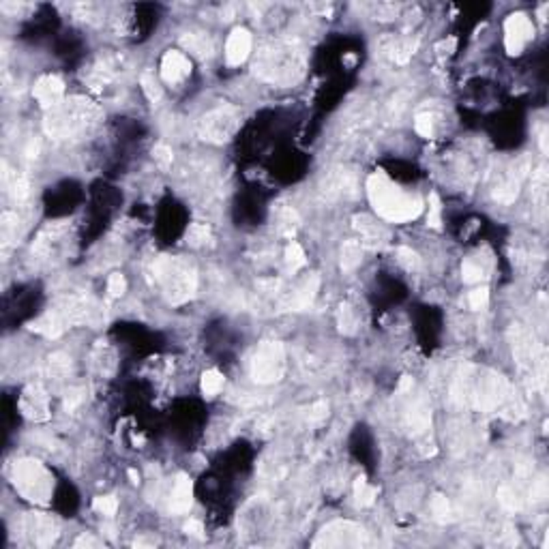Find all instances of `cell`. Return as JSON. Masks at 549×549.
<instances>
[{
    "label": "cell",
    "mask_w": 549,
    "mask_h": 549,
    "mask_svg": "<svg viewBox=\"0 0 549 549\" xmlns=\"http://www.w3.org/2000/svg\"><path fill=\"white\" fill-rule=\"evenodd\" d=\"M530 172V159L525 155L506 161L498 168V172H491V195L500 204H513L517 200V193Z\"/></svg>",
    "instance_id": "cell-9"
},
{
    "label": "cell",
    "mask_w": 549,
    "mask_h": 549,
    "mask_svg": "<svg viewBox=\"0 0 549 549\" xmlns=\"http://www.w3.org/2000/svg\"><path fill=\"white\" fill-rule=\"evenodd\" d=\"M438 50H446L444 54H451L453 50H455V39H448V41H442L440 46H438Z\"/></svg>",
    "instance_id": "cell-57"
},
{
    "label": "cell",
    "mask_w": 549,
    "mask_h": 549,
    "mask_svg": "<svg viewBox=\"0 0 549 549\" xmlns=\"http://www.w3.org/2000/svg\"><path fill=\"white\" fill-rule=\"evenodd\" d=\"M180 43H183V48H185L189 54H193V56H197V58H210L212 52H215L212 41H210L206 35H200V33H187V35L180 39Z\"/></svg>",
    "instance_id": "cell-31"
},
{
    "label": "cell",
    "mask_w": 549,
    "mask_h": 549,
    "mask_svg": "<svg viewBox=\"0 0 549 549\" xmlns=\"http://www.w3.org/2000/svg\"><path fill=\"white\" fill-rule=\"evenodd\" d=\"M193 504V483L187 474H178L170 493V510L174 515H183Z\"/></svg>",
    "instance_id": "cell-26"
},
{
    "label": "cell",
    "mask_w": 549,
    "mask_h": 549,
    "mask_svg": "<svg viewBox=\"0 0 549 549\" xmlns=\"http://www.w3.org/2000/svg\"><path fill=\"white\" fill-rule=\"evenodd\" d=\"M140 84H142V91H144V95L148 97V101L157 103V101L163 97V91H161L159 82L155 80V76H153L150 71H144V73L140 76Z\"/></svg>",
    "instance_id": "cell-44"
},
{
    "label": "cell",
    "mask_w": 549,
    "mask_h": 549,
    "mask_svg": "<svg viewBox=\"0 0 549 549\" xmlns=\"http://www.w3.org/2000/svg\"><path fill=\"white\" fill-rule=\"evenodd\" d=\"M367 195L378 217L391 223H406L423 212L421 197L401 189L384 172H374L367 178Z\"/></svg>",
    "instance_id": "cell-4"
},
{
    "label": "cell",
    "mask_w": 549,
    "mask_h": 549,
    "mask_svg": "<svg viewBox=\"0 0 549 549\" xmlns=\"http://www.w3.org/2000/svg\"><path fill=\"white\" fill-rule=\"evenodd\" d=\"M67 329H69L67 320H65V318L61 316V312L54 309V307H50L43 316H39L37 320L31 322V331H35V333H39V335H43V337H48V339L61 337Z\"/></svg>",
    "instance_id": "cell-25"
},
{
    "label": "cell",
    "mask_w": 549,
    "mask_h": 549,
    "mask_svg": "<svg viewBox=\"0 0 549 549\" xmlns=\"http://www.w3.org/2000/svg\"><path fill=\"white\" fill-rule=\"evenodd\" d=\"M534 39V24L525 14H510L504 22V48L510 56L523 52V48Z\"/></svg>",
    "instance_id": "cell-15"
},
{
    "label": "cell",
    "mask_w": 549,
    "mask_h": 549,
    "mask_svg": "<svg viewBox=\"0 0 549 549\" xmlns=\"http://www.w3.org/2000/svg\"><path fill=\"white\" fill-rule=\"evenodd\" d=\"M189 76H191V63L183 52L170 50V52L163 54V58H161V78L168 84H172V86L183 84Z\"/></svg>",
    "instance_id": "cell-22"
},
{
    "label": "cell",
    "mask_w": 549,
    "mask_h": 549,
    "mask_svg": "<svg viewBox=\"0 0 549 549\" xmlns=\"http://www.w3.org/2000/svg\"><path fill=\"white\" fill-rule=\"evenodd\" d=\"M440 212H442V202H440L438 193H431V195H429V212H427V223H429L431 227H440V225H442Z\"/></svg>",
    "instance_id": "cell-49"
},
{
    "label": "cell",
    "mask_w": 549,
    "mask_h": 549,
    "mask_svg": "<svg viewBox=\"0 0 549 549\" xmlns=\"http://www.w3.org/2000/svg\"><path fill=\"white\" fill-rule=\"evenodd\" d=\"M545 195H547V170H545V165H540L532 174V200L543 206Z\"/></svg>",
    "instance_id": "cell-40"
},
{
    "label": "cell",
    "mask_w": 549,
    "mask_h": 549,
    "mask_svg": "<svg viewBox=\"0 0 549 549\" xmlns=\"http://www.w3.org/2000/svg\"><path fill=\"white\" fill-rule=\"evenodd\" d=\"M382 52L395 63V65H406L412 56H414V52H416V48H419V41L416 39H412V37H391V39H386V41H382Z\"/></svg>",
    "instance_id": "cell-27"
},
{
    "label": "cell",
    "mask_w": 549,
    "mask_h": 549,
    "mask_svg": "<svg viewBox=\"0 0 549 549\" xmlns=\"http://www.w3.org/2000/svg\"><path fill=\"white\" fill-rule=\"evenodd\" d=\"M451 401L463 410L498 414L506 421H521L525 416V404L517 389L500 374L463 365L451 384Z\"/></svg>",
    "instance_id": "cell-1"
},
{
    "label": "cell",
    "mask_w": 549,
    "mask_h": 549,
    "mask_svg": "<svg viewBox=\"0 0 549 549\" xmlns=\"http://www.w3.org/2000/svg\"><path fill=\"white\" fill-rule=\"evenodd\" d=\"M101 543L95 538V536H91V534H82L78 540H76V547H99Z\"/></svg>",
    "instance_id": "cell-55"
},
{
    "label": "cell",
    "mask_w": 549,
    "mask_h": 549,
    "mask_svg": "<svg viewBox=\"0 0 549 549\" xmlns=\"http://www.w3.org/2000/svg\"><path fill=\"white\" fill-rule=\"evenodd\" d=\"M93 508L99 513V515H106V517H112L116 510H118V500L114 496H99L93 500Z\"/></svg>",
    "instance_id": "cell-46"
},
{
    "label": "cell",
    "mask_w": 549,
    "mask_h": 549,
    "mask_svg": "<svg viewBox=\"0 0 549 549\" xmlns=\"http://www.w3.org/2000/svg\"><path fill=\"white\" fill-rule=\"evenodd\" d=\"M305 69L307 58L303 48L288 39H277L262 46L253 61V73L272 86L299 84L305 76Z\"/></svg>",
    "instance_id": "cell-2"
},
{
    "label": "cell",
    "mask_w": 549,
    "mask_h": 549,
    "mask_svg": "<svg viewBox=\"0 0 549 549\" xmlns=\"http://www.w3.org/2000/svg\"><path fill=\"white\" fill-rule=\"evenodd\" d=\"M84 401V389H69L67 397H65V408L69 412H73L80 404Z\"/></svg>",
    "instance_id": "cell-52"
},
{
    "label": "cell",
    "mask_w": 549,
    "mask_h": 549,
    "mask_svg": "<svg viewBox=\"0 0 549 549\" xmlns=\"http://www.w3.org/2000/svg\"><path fill=\"white\" fill-rule=\"evenodd\" d=\"M378 498V489L374 485H369L363 476H359L354 481V500L359 506H371Z\"/></svg>",
    "instance_id": "cell-35"
},
{
    "label": "cell",
    "mask_w": 549,
    "mask_h": 549,
    "mask_svg": "<svg viewBox=\"0 0 549 549\" xmlns=\"http://www.w3.org/2000/svg\"><path fill=\"white\" fill-rule=\"evenodd\" d=\"M129 478H131V483H138V481H140V476H138L135 470H129Z\"/></svg>",
    "instance_id": "cell-59"
},
{
    "label": "cell",
    "mask_w": 549,
    "mask_h": 549,
    "mask_svg": "<svg viewBox=\"0 0 549 549\" xmlns=\"http://www.w3.org/2000/svg\"><path fill=\"white\" fill-rule=\"evenodd\" d=\"M185 240L189 247H204L212 240V232L206 223H191L185 232Z\"/></svg>",
    "instance_id": "cell-34"
},
{
    "label": "cell",
    "mask_w": 549,
    "mask_h": 549,
    "mask_svg": "<svg viewBox=\"0 0 549 549\" xmlns=\"http://www.w3.org/2000/svg\"><path fill=\"white\" fill-rule=\"evenodd\" d=\"M240 129V112L232 106H221L204 114L197 123V133L204 142L225 144Z\"/></svg>",
    "instance_id": "cell-10"
},
{
    "label": "cell",
    "mask_w": 549,
    "mask_h": 549,
    "mask_svg": "<svg viewBox=\"0 0 549 549\" xmlns=\"http://www.w3.org/2000/svg\"><path fill=\"white\" fill-rule=\"evenodd\" d=\"M14 487L22 498L35 504H48L54 493V476L52 472L37 459H20L11 470Z\"/></svg>",
    "instance_id": "cell-7"
},
{
    "label": "cell",
    "mask_w": 549,
    "mask_h": 549,
    "mask_svg": "<svg viewBox=\"0 0 549 549\" xmlns=\"http://www.w3.org/2000/svg\"><path fill=\"white\" fill-rule=\"evenodd\" d=\"M69 232V223L67 221H56L50 223L46 230L39 232L37 240L33 242V255L39 260H50L63 245L65 236Z\"/></svg>",
    "instance_id": "cell-17"
},
{
    "label": "cell",
    "mask_w": 549,
    "mask_h": 549,
    "mask_svg": "<svg viewBox=\"0 0 549 549\" xmlns=\"http://www.w3.org/2000/svg\"><path fill=\"white\" fill-rule=\"evenodd\" d=\"M101 120V108L86 97H69L56 108L48 110L43 131L56 142L86 138Z\"/></svg>",
    "instance_id": "cell-3"
},
{
    "label": "cell",
    "mask_w": 549,
    "mask_h": 549,
    "mask_svg": "<svg viewBox=\"0 0 549 549\" xmlns=\"http://www.w3.org/2000/svg\"><path fill=\"white\" fill-rule=\"evenodd\" d=\"M20 530L26 536V540L37 547H50L58 536V523L43 513H29L20 521Z\"/></svg>",
    "instance_id": "cell-14"
},
{
    "label": "cell",
    "mask_w": 549,
    "mask_h": 549,
    "mask_svg": "<svg viewBox=\"0 0 549 549\" xmlns=\"http://www.w3.org/2000/svg\"><path fill=\"white\" fill-rule=\"evenodd\" d=\"M33 95L41 103V108L48 112V110H52V108H56L58 103L65 101V84L56 76H43V78L37 80V84L33 88Z\"/></svg>",
    "instance_id": "cell-21"
},
{
    "label": "cell",
    "mask_w": 549,
    "mask_h": 549,
    "mask_svg": "<svg viewBox=\"0 0 549 549\" xmlns=\"http://www.w3.org/2000/svg\"><path fill=\"white\" fill-rule=\"evenodd\" d=\"M322 193L329 200H342V197H352L356 193V178L348 170H333L324 176L322 183Z\"/></svg>",
    "instance_id": "cell-20"
},
{
    "label": "cell",
    "mask_w": 549,
    "mask_h": 549,
    "mask_svg": "<svg viewBox=\"0 0 549 549\" xmlns=\"http://www.w3.org/2000/svg\"><path fill=\"white\" fill-rule=\"evenodd\" d=\"M337 324H339V331L344 335H354L361 327V318H359L356 307L350 305V303H344L339 307V314H337Z\"/></svg>",
    "instance_id": "cell-32"
},
{
    "label": "cell",
    "mask_w": 549,
    "mask_h": 549,
    "mask_svg": "<svg viewBox=\"0 0 549 549\" xmlns=\"http://www.w3.org/2000/svg\"><path fill=\"white\" fill-rule=\"evenodd\" d=\"M329 414V404L327 401H316L314 406L307 408V421L309 423H322Z\"/></svg>",
    "instance_id": "cell-51"
},
{
    "label": "cell",
    "mask_w": 549,
    "mask_h": 549,
    "mask_svg": "<svg viewBox=\"0 0 549 549\" xmlns=\"http://www.w3.org/2000/svg\"><path fill=\"white\" fill-rule=\"evenodd\" d=\"M69 369H71V359L67 356V354H63V352H56V354H52L50 359H48V371H50V376L52 378H65L67 374H69Z\"/></svg>",
    "instance_id": "cell-41"
},
{
    "label": "cell",
    "mask_w": 549,
    "mask_h": 549,
    "mask_svg": "<svg viewBox=\"0 0 549 549\" xmlns=\"http://www.w3.org/2000/svg\"><path fill=\"white\" fill-rule=\"evenodd\" d=\"M468 303H470V307H472L474 312L485 309V307L489 305V290H487L485 286H483V288L472 290V292H470V297H468Z\"/></svg>",
    "instance_id": "cell-50"
},
{
    "label": "cell",
    "mask_w": 549,
    "mask_h": 549,
    "mask_svg": "<svg viewBox=\"0 0 549 549\" xmlns=\"http://www.w3.org/2000/svg\"><path fill=\"white\" fill-rule=\"evenodd\" d=\"M125 71L127 67L120 54L101 52L84 67V82L93 91H103V88H110Z\"/></svg>",
    "instance_id": "cell-12"
},
{
    "label": "cell",
    "mask_w": 549,
    "mask_h": 549,
    "mask_svg": "<svg viewBox=\"0 0 549 549\" xmlns=\"http://www.w3.org/2000/svg\"><path fill=\"white\" fill-rule=\"evenodd\" d=\"M286 264H288V270H292V272H297L299 268H303L307 264V255H305L303 247L294 240L286 247Z\"/></svg>",
    "instance_id": "cell-42"
},
{
    "label": "cell",
    "mask_w": 549,
    "mask_h": 549,
    "mask_svg": "<svg viewBox=\"0 0 549 549\" xmlns=\"http://www.w3.org/2000/svg\"><path fill=\"white\" fill-rule=\"evenodd\" d=\"M461 277L466 284H478L485 279V266L483 262L474 260V257H468L463 264H461Z\"/></svg>",
    "instance_id": "cell-37"
},
{
    "label": "cell",
    "mask_w": 549,
    "mask_h": 549,
    "mask_svg": "<svg viewBox=\"0 0 549 549\" xmlns=\"http://www.w3.org/2000/svg\"><path fill=\"white\" fill-rule=\"evenodd\" d=\"M22 236V219L18 212L5 210L0 217V240H3V253H9L11 247L18 245V238Z\"/></svg>",
    "instance_id": "cell-28"
},
{
    "label": "cell",
    "mask_w": 549,
    "mask_h": 549,
    "mask_svg": "<svg viewBox=\"0 0 549 549\" xmlns=\"http://www.w3.org/2000/svg\"><path fill=\"white\" fill-rule=\"evenodd\" d=\"M155 282L159 284L163 297L172 305L187 303L197 288V272L195 268L183 257L163 255L153 264Z\"/></svg>",
    "instance_id": "cell-6"
},
{
    "label": "cell",
    "mask_w": 549,
    "mask_h": 549,
    "mask_svg": "<svg viewBox=\"0 0 549 549\" xmlns=\"http://www.w3.org/2000/svg\"><path fill=\"white\" fill-rule=\"evenodd\" d=\"M20 412L33 421V423H43L50 419V397L39 384H31L22 391L20 397Z\"/></svg>",
    "instance_id": "cell-16"
},
{
    "label": "cell",
    "mask_w": 549,
    "mask_h": 549,
    "mask_svg": "<svg viewBox=\"0 0 549 549\" xmlns=\"http://www.w3.org/2000/svg\"><path fill=\"white\" fill-rule=\"evenodd\" d=\"M412 389H414V380H412L410 376H404V378H401V382H399L397 393H410Z\"/></svg>",
    "instance_id": "cell-56"
},
{
    "label": "cell",
    "mask_w": 549,
    "mask_h": 549,
    "mask_svg": "<svg viewBox=\"0 0 549 549\" xmlns=\"http://www.w3.org/2000/svg\"><path fill=\"white\" fill-rule=\"evenodd\" d=\"M363 260V245L359 240H346L342 247V268L354 270Z\"/></svg>",
    "instance_id": "cell-33"
},
{
    "label": "cell",
    "mask_w": 549,
    "mask_h": 549,
    "mask_svg": "<svg viewBox=\"0 0 549 549\" xmlns=\"http://www.w3.org/2000/svg\"><path fill=\"white\" fill-rule=\"evenodd\" d=\"M54 309L61 312V316L67 320L69 327H99L106 320V309L91 297H82V294H71L61 299Z\"/></svg>",
    "instance_id": "cell-11"
},
{
    "label": "cell",
    "mask_w": 549,
    "mask_h": 549,
    "mask_svg": "<svg viewBox=\"0 0 549 549\" xmlns=\"http://www.w3.org/2000/svg\"><path fill=\"white\" fill-rule=\"evenodd\" d=\"M223 389V376L217 371V369H208L202 374V393L206 397H215L219 395Z\"/></svg>",
    "instance_id": "cell-39"
},
{
    "label": "cell",
    "mask_w": 549,
    "mask_h": 549,
    "mask_svg": "<svg viewBox=\"0 0 549 549\" xmlns=\"http://www.w3.org/2000/svg\"><path fill=\"white\" fill-rule=\"evenodd\" d=\"M286 365V350L279 342H262L249 361V374L257 384H274L284 378Z\"/></svg>",
    "instance_id": "cell-8"
},
{
    "label": "cell",
    "mask_w": 549,
    "mask_h": 549,
    "mask_svg": "<svg viewBox=\"0 0 549 549\" xmlns=\"http://www.w3.org/2000/svg\"><path fill=\"white\" fill-rule=\"evenodd\" d=\"M498 502H500V506H502L504 510H510V513H515V510L521 508V498H519V493H517L513 487H508V485H504V487L498 489Z\"/></svg>",
    "instance_id": "cell-43"
},
{
    "label": "cell",
    "mask_w": 549,
    "mask_h": 549,
    "mask_svg": "<svg viewBox=\"0 0 549 549\" xmlns=\"http://www.w3.org/2000/svg\"><path fill=\"white\" fill-rule=\"evenodd\" d=\"M125 290H127V279H125V274H120V272H112V274H110V279H108V294H110L112 299H118V297H123V294H125Z\"/></svg>",
    "instance_id": "cell-48"
},
{
    "label": "cell",
    "mask_w": 549,
    "mask_h": 549,
    "mask_svg": "<svg viewBox=\"0 0 549 549\" xmlns=\"http://www.w3.org/2000/svg\"><path fill=\"white\" fill-rule=\"evenodd\" d=\"M431 515H433V519L436 521H440V523H446V521H453V517H455V510H453V504H451V500L448 498H444V496H433L431 498Z\"/></svg>",
    "instance_id": "cell-36"
},
{
    "label": "cell",
    "mask_w": 549,
    "mask_h": 549,
    "mask_svg": "<svg viewBox=\"0 0 549 549\" xmlns=\"http://www.w3.org/2000/svg\"><path fill=\"white\" fill-rule=\"evenodd\" d=\"M153 159H155V163H157L159 168L168 170V168L172 165V161H174V153H172V148H170L168 144H157V146L153 148Z\"/></svg>",
    "instance_id": "cell-47"
},
{
    "label": "cell",
    "mask_w": 549,
    "mask_h": 549,
    "mask_svg": "<svg viewBox=\"0 0 549 549\" xmlns=\"http://www.w3.org/2000/svg\"><path fill=\"white\" fill-rule=\"evenodd\" d=\"M249 52H251V33L245 31V29H236L227 37V43H225V61H227V65L236 67V65L245 63Z\"/></svg>",
    "instance_id": "cell-24"
},
{
    "label": "cell",
    "mask_w": 549,
    "mask_h": 549,
    "mask_svg": "<svg viewBox=\"0 0 549 549\" xmlns=\"http://www.w3.org/2000/svg\"><path fill=\"white\" fill-rule=\"evenodd\" d=\"M274 227L282 236L292 238L297 234V230L301 227V217L292 206H282L277 208V215H274Z\"/></svg>",
    "instance_id": "cell-30"
},
{
    "label": "cell",
    "mask_w": 549,
    "mask_h": 549,
    "mask_svg": "<svg viewBox=\"0 0 549 549\" xmlns=\"http://www.w3.org/2000/svg\"><path fill=\"white\" fill-rule=\"evenodd\" d=\"M185 532H187L189 536L202 538V536H204V525H202V521H197V519H189V521L185 523Z\"/></svg>",
    "instance_id": "cell-54"
},
{
    "label": "cell",
    "mask_w": 549,
    "mask_h": 549,
    "mask_svg": "<svg viewBox=\"0 0 549 549\" xmlns=\"http://www.w3.org/2000/svg\"><path fill=\"white\" fill-rule=\"evenodd\" d=\"M318 288H320V277H318V274H309V277H305L284 299V303H282L284 312H303V309H307L314 303V299L318 294Z\"/></svg>",
    "instance_id": "cell-19"
},
{
    "label": "cell",
    "mask_w": 549,
    "mask_h": 549,
    "mask_svg": "<svg viewBox=\"0 0 549 549\" xmlns=\"http://www.w3.org/2000/svg\"><path fill=\"white\" fill-rule=\"evenodd\" d=\"M352 225L361 234L359 242L363 247H367V249H382V247L389 245V238H391L389 230L382 223H378L376 219H371L369 215H356L352 219Z\"/></svg>",
    "instance_id": "cell-18"
},
{
    "label": "cell",
    "mask_w": 549,
    "mask_h": 549,
    "mask_svg": "<svg viewBox=\"0 0 549 549\" xmlns=\"http://www.w3.org/2000/svg\"><path fill=\"white\" fill-rule=\"evenodd\" d=\"M404 421H406V427L412 431V436H421V433H427V429H431V412L423 399H414L406 406Z\"/></svg>",
    "instance_id": "cell-23"
},
{
    "label": "cell",
    "mask_w": 549,
    "mask_h": 549,
    "mask_svg": "<svg viewBox=\"0 0 549 549\" xmlns=\"http://www.w3.org/2000/svg\"><path fill=\"white\" fill-rule=\"evenodd\" d=\"M530 498L534 502H540L547 498V481L545 478H538V481H532V487H530Z\"/></svg>",
    "instance_id": "cell-53"
},
{
    "label": "cell",
    "mask_w": 549,
    "mask_h": 549,
    "mask_svg": "<svg viewBox=\"0 0 549 549\" xmlns=\"http://www.w3.org/2000/svg\"><path fill=\"white\" fill-rule=\"evenodd\" d=\"M538 142H540V150H543V155H547V131H545V129L540 131Z\"/></svg>",
    "instance_id": "cell-58"
},
{
    "label": "cell",
    "mask_w": 549,
    "mask_h": 549,
    "mask_svg": "<svg viewBox=\"0 0 549 549\" xmlns=\"http://www.w3.org/2000/svg\"><path fill=\"white\" fill-rule=\"evenodd\" d=\"M414 129H416V133L421 135V138H433V133H436V114L433 112H419L416 116H414Z\"/></svg>",
    "instance_id": "cell-38"
},
{
    "label": "cell",
    "mask_w": 549,
    "mask_h": 549,
    "mask_svg": "<svg viewBox=\"0 0 549 549\" xmlns=\"http://www.w3.org/2000/svg\"><path fill=\"white\" fill-rule=\"evenodd\" d=\"M3 187L18 202L29 197V180H26V176L20 174L18 170H11L7 165V161H3Z\"/></svg>",
    "instance_id": "cell-29"
},
{
    "label": "cell",
    "mask_w": 549,
    "mask_h": 549,
    "mask_svg": "<svg viewBox=\"0 0 549 549\" xmlns=\"http://www.w3.org/2000/svg\"><path fill=\"white\" fill-rule=\"evenodd\" d=\"M367 540L365 530L352 521H333L316 538V547H361Z\"/></svg>",
    "instance_id": "cell-13"
},
{
    "label": "cell",
    "mask_w": 549,
    "mask_h": 549,
    "mask_svg": "<svg viewBox=\"0 0 549 549\" xmlns=\"http://www.w3.org/2000/svg\"><path fill=\"white\" fill-rule=\"evenodd\" d=\"M508 344L525 386L530 391H543L547 384V350L540 339L523 324H513L508 329Z\"/></svg>",
    "instance_id": "cell-5"
},
{
    "label": "cell",
    "mask_w": 549,
    "mask_h": 549,
    "mask_svg": "<svg viewBox=\"0 0 549 549\" xmlns=\"http://www.w3.org/2000/svg\"><path fill=\"white\" fill-rule=\"evenodd\" d=\"M395 257H397V262H399L406 270H416V268L421 266L419 253H416L414 249H410V247H399V249L395 251Z\"/></svg>",
    "instance_id": "cell-45"
}]
</instances>
